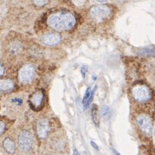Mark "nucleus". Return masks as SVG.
<instances>
[{
  "label": "nucleus",
  "mask_w": 155,
  "mask_h": 155,
  "mask_svg": "<svg viewBox=\"0 0 155 155\" xmlns=\"http://www.w3.org/2000/svg\"><path fill=\"white\" fill-rule=\"evenodd\" d=\"M47 23L51 28L61 32L73 28L75 24V19L70 13L59 12L51 15Z\"/></svg>",
  "instance_id": "obj_1"
},
{
  "label": "nucleus",
  "mask_w": 155,
  "mask_h": 155,
  "mask_svg": "<svg viewBox=\"0 0 155 155\" xmlns=\"http://www.w3.org/2000/svg\"><path fill=\"white\" fill-rule=\"evenodd\" d=\"M76 5H80L83 4V3L85 2V0H74L73 1Z\"/></svg>",
  "instance_id": "obj_19"
},
{
  "label": "nucleus",
  "mask_w": 155,
  "mask_h": 155,
  "mask_svg": "<svg viewBox=\"0 0 155 155\" xmlns=\"http://www.w3.org/2000/svg\"><path fill=\"white\" fill-rule=\"evenodd\" d=\"M3 73H4V68L3 66L1 64V77L3 75Z\"/></svg>",
  "instance_id": "obj_22"
},
{
  "label": "nucleus",
  "mask_w": 155,
  "mask_h": 155,
  "mask_svg": "<svg viewBox=\"0 0 155 155\" xmlns=\"http://www.w3.org/2000/svg\"><path fill=\"white\" fill-rule=\"evenodd\" d=\"M91 117L92 120L95 124L98 126L99 125V114H98V110L97 107L96 106H94L91 110Z\"/></svg>",
  "instance_id": "obj_14"
},
{
  "label": "nucleus",
  "mask_w": 155,
  "mask_h": 155,
  "mask_svg": "<svg viewBox=\"0 0 155 155\" xmlns=\"http://www.w3.org/2000/svg\"><path fill=\"white\" fill-rule=\"evenodd\" d=\"M112 151H113V153H114L115 155H120V154H119V153H118L117 150H115V149H113Z\"/></svg>",
  "instance_id": "obj_21"
},
{
  "label": "nucleus",
  "mask_w": 155,
  "mask_h": 155,
  "mask_svg": "<svg viewBox=\"0 0 155 155\" xmlns=\"http://www.w3.org/2000/svg\"><path fill=\"white\" fill-rule=\"evenodd\" d=\"M50 130L49 122L46 118L39 119L36 125V131L40 138H45L48 135Z\"/></svg>",
  "instance_id": "obj_7"
},
{
  "label": "nucleus",
  "mask_w": 155,
  "mask_h": 155,
  "mask_svg": "<svg viewBox=\"0 0 155 155\" xmlns=\"http://www.w3.org/2000/svg\"><path fill=\"white\" fill-rule=\"evenodd\" d=\"M1 90L3 91H10L14 88V83L10 80H2L1 81Z\"/></svg>",
  "instance_id": "obj_12"
},
{
  "label": "nucleus",
  "mask_w": 155,
  "mask_h": 155,
  "mask_svg": "<svg viewBox=\"0 0 155 155\" xmlns=\"http://www.w3.org/2000/svg\"><path fill=\"white\" fill-rule=\"evenodd\" d=\"M73 155H79V152H78V151H77L76 149H74V151H73Z\"/></svg>",
  "instance_id": "obj_20"
},
{
  "label": "nucleus",
  "mask_w": 155,
  "mask_h": 155,
  "mask_svg": "<svg viewBox=\"0 0 155 155\" xmlns=\"http://www.w3.org/2000/svg\"><path fill=\"white\" fill-rule=\"evenodd\" d=\"M111 110L110 108L106 105L102 106L101 107V114L102 117L105 120L109 119L111 116Z\"/></svg>",
  "instance_id": "obj_13"
},
{
  "label": "nucleus",
  "mask_w": 155,
  "mask_h": 155,
  "mask_svg": "<svg viewBox=\"0 0 155 155\" xmlns=\"http://www.w3.org/2000/svg\"><path fill=\"white\" fill-rule=\"evenodd\" d=\"M94 94V90L93 91H91V90L90 89V87H88L85 93V95H84V99H83V102H82V103H83V106H84L85 109H86V108L89 106L90 102L92 101Z\"/></svg>",
  "instance_id": "obj_11"
},
{
  "label": "nucleus",
  "mask_w": 155,
  "mask_h": 155,
  "mask_svg": "<svg viewBox=\"0 0 155 155\" xmlns=\"http://www.w3.org/2000/svg\"><path fill=\"white\" fill-rule=\"evenodd\" d=\"M34 3L39 7H42L48 2V0H33Z\"/></svg>",
  "instance_id": "obj_16"
},
{
  "label": "nucleus",
  "mask_w": 155,
  "mask_h": 155,
  "mask_svg": "<svg viewBox=\"0 0 155 155\" xmlns=\"http://www.w3.org/2000/svg\"><path fill=\"white\" fill-rule=\"evenodd\" d=\"M154 137H155V131H154Z\"/></svg>",
  "instance_id": "obj_24"
},
{
  "label": "nucleus",
  "mask_w": 155,
  "mask_h": 155,
  "mask_svg": "<svg viewBox=\"0 0 155 155\" xmlns=\"http://www.w3.org/2000/svg\"><path fill=\"white\" fill-rule=\"evenodd\" d=\"M91 18L97 22H102L110 16V9L104 5H97L90 9Z\"/></svg>",
  "instance_id": "obj_3"
},
{
  "label": "nucleus",
  "mask_w": 155,
  "mask_h": 155,
  "mask_svg": "<svg viewBox=\"0 0 155 155\" xmlns=\"http://www.w3.org/2000/svg\"><path fill=\"white\" fill-rule=\"evenodd\" d=\"M131 92L134 99L139 102H146L151 97L150 90L145 85H136L133 87Z\"/></svg>",
  "instance_id": "obj_2"
},
{
  "label": "nucleus",
  "mask_w": 155,
  "mask_h": 155,
  "mask_svg": "<svg viewBox=\"0 0 155 155\" xmlns=\"http://www.w3.org/2000/svg\"><path fill=\"white\" fill-rule=\"evenodd\" d=\"M18 146L21 150L27 152L32 149L34 143L33 137L28 131H23L19 133L18 138Z\"/></svg>",
  "instance_id": "obj_4"
},
{
  "label": "nucleus",
  "mask_w": 155,
  "mask_h": 155,
  "mask_svg": "<svg viewBox=\"0 0 155 155\" xmlns=\"http://www.w3.org/2000/svg\"><path fill=\"white\" fill-rule=\"evenodd\" d=\"M44 94L42 91H38L32 96L30 99L31 107L33 110L38 111L41 110L43 105Z\"/></svg>",
  "instance_id": "obj_8"
},
{
  "label": "nucleus",
  "mask_w": 155,
  "mask_h": 155,
  "mask_svg": "<svg viewBox=\"0 0 155 155\" xmlns=\"http://www.w3.org/2000/svg\"><path fill=\"white\" fill-rule=\"evenodd\" d=\"M97 1L99 2H107V0H97Z\"/></svg>",
  "instance_id": "obj_23"
},
{
  "label": "nucleus",
  "mask_w": 155,
  "mask_h": 155,
  "mask_svg": "<svg viewBox=\"0 0 155 155\" xmlns=\"http://www.w3.org/2000/svg\"><path fill=\"white\" fill-rule=\"evenodd\" d=\"M140 54L143 56H152L155 55V50L153 48H143L140 51Z\"/></svg>",
  "instance_id": "obj_15"
},
{
  "label": "nucleus",
  "mask_w": 155,
  "mask_h": 155,
  "mask_svg": "<svg viewBox=\"0 0 155 155\" xmlns=\"http://www.w3.org/2000/svg\"><path fill=\"white\" fill-rule=\"evenodd\" d=\"M5 131V124L1 120V122H0V133H1V135L4 133Z\"/></svg>",
  "instance_id": "obj_17"
},
{
  "label": "nucleus",
  "mask_w": 155,
  "mask_h": 155,
  "mask_svg": "<svg viewBox=\"0 0 155 155\" xmlns=\"http://www.w3.org/2000/svg\"><path fill=\"white\" fill-rule=\"evenodd\" d=\"M3 147L5 150L9 154H14L15 152V143L11 138H5L3 142Z\"/></svg>",
  "instance_id": "obj_10"
},
{
  "label": "nucleus",
  "mask_w": 155,
  "mask_h": 155,
  "mask_svg": "<svg viewBox=\"0 0 155 155\" xmlns=\"http://www.w3.org/2000/svg\"><path fill=\"white\" fill-rule=\"evenodd\" d=\"M90 143H91V146H92L93 147H94L95 149H96V150H99V146H98V145H97V144L95 142L91 141V142H90Z\"/></svg>",
  "instance_id": "obj_18"
},
{
  "label": "nucleus",
  "mask_w": 155,
  "mask_h": 155,
  "mask_svg": "<svg viewBox=\"0 0 155 155\" xmlns=\"http://www.w3.org/2000/svg\"><path fill=\"white\" fill-rule=\"evenodd\" d=\"M137 124L140 130L147 135H150L152 131L151 120L148 116L142 115L137 118Z\"/></svg>",
  "instance_id": "obj_6"
},
{
  "label": "nucleus",
  "mask_w": 155,
  "mask_h": 155,
  "mask_svg": "<svg viewBox=\"0 0 155 155\" xmlns=\"http://www.w3.org/2000/svg\"><path fill=\"white\" fill-rule=\"evenodd\" d=\"M35 75L34 67L27 64L21 69L19 73V79L21 83L27 84L32 81Z\"/></svg>",
  "instance_id": "obj_5"
},
{
  "label": "nucleus",
  "mask_w": 155,
  "mask_h": 155,
  "mask_svg": "<svg viewBox=\"0 0 155 155\" xmlns=\"http://www.w3.org/2000/svg\"><path fill=\"white\" fill-rule=\"evenodd\" d=\"M61 41L60 36L57 34H48L44 36L43 42L49 46H54Z\"/></svg>",
  "instance_id": "obj_9"
}]
</instances>
